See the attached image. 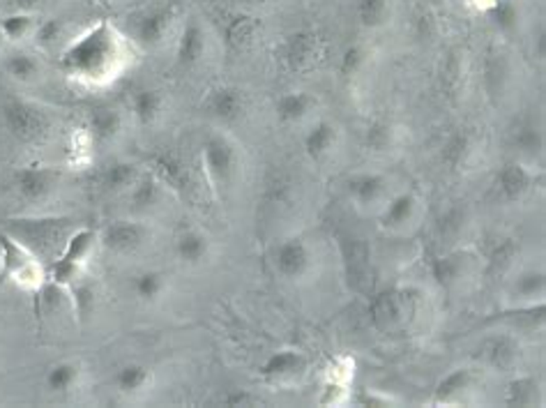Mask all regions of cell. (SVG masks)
I'll list each match as a JSON object with an SVG mask.
<instances>
[{
  "label": "cell",
  "mask_w": 546,
  "mask_h": 408,
  "mask_svg": "<svg viewBox=\"0 0 546 408\" xmlns=\"http://www.w3.org/2000/svg\"><path fill=\"white\" fill-rule=\"evenodd\" d=\"M94 243H97V234L90 229H79L72 231L70 238H67L65 247L60 252V256H65V259L74 261V264L84 265L88 261L90 252H93Z\"/></svg>",
  "instance_id": "37"
},
{
  "label": "cell",
  "mask_w": 546,
  "mask_h": 408,
  "mask_svg": "<svg viewBox=\"0 0 546 408\" xmlns=\"http://www.w3.org/2000/svg\"><path fill=\"white\" fill-rule=\"evenodd\" d=\"M150 381H153V373L141 363L123 364L114 376L115 390H118L120 394H127V397H134V394L144 393L150 385Z\"/></svg>",
  "instance_id": "22"
},
{
  "label": "cell",
  "mask_w": 546,
  "mask_h": 408,
  "mask_svg": "<svg viewBox=\"0 0 546 408\" xmlns=\"http://www.w3.org/2000/svg\"><path fill=\"white\" fill-rule=\"evenodd\" d=\"M240 3H244V5H265L268 0H240Z\"/></svg>",
  "instance_id": "52"
},
{
  "label": "cell",
  "mask_w": 546,
  "mask_h": 408,
  "mask_svg": "<svg viewBox=\"0 0 546 408\" xmlns=\"http://www.w3.org/2000/svg\"><path fill=\"white\" fill-rule=\"evenodd\" d=\"M532 184H535V175L521 162H507L496 174L498 194L505 201H510V204L521 201L532 190Z\"/></svg>",
  "instance_id": "12"
},
{
  "label": "cell",
  "mask_w": 546,
  "mask_h": 408,
  "mask_svg": "<svg viewBox=\"0 0 546 408\" xmlns=\"http://www.w3.org/2000/svg\"><path fill=\"white\" fill-rule=\"evenodd\" d=\"M109 58H114V40H109V33L102 28H97L94 33L85 35L84 40L76 42L70 51L65 54L63 65L70 67V72H79L84 76H93L109 63Z\"/></svg>",
  "instance_id": "4"
},
{
  "label": "cell",
  "mask_w": 546,
  "mask_h": 408,
  "mask_svg": "<svg viewBox=\"0 0 546 408\" xmlns=\"http://www.w3.org/2000/svg\"><path fill=\"white\" fill-rule=\"evenodd\" d=\"M3 42H5V37H3V33H0V46H3Z\"/></svg>",
  "instance_id": "53"
},
{
  "label": "cell",
  "mask_w": 546,
  "mask_h": 408,
  "mask_svg": "<svg viewBox=\"0 0 546 408\" xmlns=\"http://www.w3.org/2000/svg\"><path fill=\"white\" fill-rule=\"evenodd\" d=\"M343 399H346V388H343V383H339V381H328L323 397H321V403H325V406H328V403L337 406Z\"/></svg>",
  "instance_id": "49"
},
{
  "label": "cell",
  "mask_w": 546,
  "mask_h": 408,
  "mask_svg": "<svg viewBox=\"0 0 546 408\" xmlns=\"http://www.w3.org/2000/svg\"><path fill=\"white\" fill-rule=\"evenodd\" d=\"M511 145L526 157H537L544 150V134L532 120H521L511 132Z\"/></svg>",
  "instance_id": "30"
},
{
  "label": "cell",
  "mask_w": 546,
  "mask_h": 408,
  "mask_svg": "<svg viewBox=\"0 0 546 408\" xmlns=\"http://www.w3.org/2000/svg\"><path fill=\"white\" fill-rule=\"evenodd\" d=\"M0 277L21 289H40L46 274L28 247L10 234H0Z\"/></svg>",
  "instance_id": "2"
},
{
  "label": "cell",
  "mask_w": 546,
  "mask_h": 408,
  "mask_svg": "<svg viewBox=\"0 0 546 408\" xmlns=\"http://www.w3.org/2000/svg\"><path fill=\"white\" fill-rule=\"evenodd\" d=\"M88 130L97 144H109L123 130V115L114 106H94L88 114Z\"/></svg>",
  "instance_id": "19"
},
{
  "label": "cell",
  "mask_w": 546,
  "mask_h": 408,
  "mask_svg": "<svg viewBox=\"0 0 546 408\" xmlns=\"http://www.w3.org/2000/svg\"><path fill=\"white\" fill-rule=\"evenodd\" d=\"M463 273H466V256L462 254L442 256V259H436L432 264V277L442 289H450V286L457 284L459 279L463 277Z\"/></svg>",
  "instance_id": "35"
},
{
  "label": "cell",
  "mask_w": 546,
  "mask_h": 408,
  "mask_svg": "<svg viewBox=\"0 0 546 408\" xmlns=\"http://www.w3.org/2000/svg\"><path fill=\"white\" fill-rule=\"evenodd\" d=\"M355 403L358 406H372V408H382V406H392V399L385 397V394H378V393H362L355 397Z\"/></svg>",
  "instance_id": "50"
},
{
  "label": "cell",
  "mask_w": 546,
  "mask_h": 408,
  "mask_svg": "<svg viewBox=\"0 0 546 408\" xmlns=\"http://www.w3.org/2000/svg\"><path fill=\"white\" fill-rule=\"evenodd\" d=\"M304 367H307V360H304V355L300 353V351L283 349L270 355V358L261 364L259 373L261 379L268 381V383H282V381L300 376V373L304 372Z\"/></svg>",
  "instance_id": "13"
},
{
  "label": "cell",
  "mask_w": 546,
  "mask_h": 408,
  "mask_svg": "<svg viewBox=\"0 0 546 408\" xmlns=\"http://www.w3.org/2000/svg\"><path fill=\"white\" fill-rule=\"evenodd\" d=\"M201 160H204L205 174L210 175L214 187H231L238 175L240 157L231 139L223 134H208L201 144Z\"/></svg>",
  "instance_id": "5"
},
{
  "label": "cell",
  "mask_w": 546,
  "mask_h": 408,
  "mask_svg": "<svg viewBox=\"0 0 546 408\" xmlns=\"http://www.w3.org/2000/svg\"><path fill=\"white\" fill-rule=\"evenodd\" d=\"M164 111V95L157 88H141L132 97V114L139 124H153Z\"/></svg>",
  "instance_id": "24"
},
{
  "label": "cell",
  "mask_w": 546,
  "mask_h": 408,
  "mask_svg": "<svg viewBox=\"0 0 546 408\" xmlns=\"http://www.w3.org/2000/svg\"><path fill=\"white\" fill-rule=\"evenodd\" d=\"M487 16L493 24V28L505 33V35L514 33L519 28V24H521V10H519L514 0H496V3H491V7L487 10Z\"/></svg>",
  "instance_id": "32"
},
{
  "label": "cell",
  "mask_w": 546,
  "mask_h": 408,
  "mask_svg": "<svg viewBox=\"0 0 546 408\" xmlns=\"http://www.w3.org/2000/svg\"><path fill=\"white\" fill-rule=\"evenodd\" d=\"M175 259L184 265H201L210 254V240L199 231H184L175 238Z\"/></svg>",
  "instance_id": "20"
},
{
  "label": "cell",
  "mask_w": 546,
  "mask_h": 408,
  "mask_svg": "<svg viewBox=\"0 0 546 408\" xmlns=\"http://www.w3.org/2000/svg\"><path fill=\"white\" fill-rule=\"evenodd\" d=\"M205 51H208V37L204 25L196 19H189L175 42V63L183 70H192L205 58Z\"/></svg>",
  "instance_id": "11"
},
{
  "label": "cell",
  "mask_w": 546,
  "mask_h": 408,
  "mask_svg": "<svg viewBox=\"0 0 546 408\" xmlns=\"http://www.w3.org/2000/svg\"><path fill=\"white\" fill-rule=\"evenodd\" d=\"M5 72L12 76L15 81H21V84H28V81H35L40 76L42 65L40 60L35 58L28 51H10L5 55Z\"/></svg>",
  "instance_id": "28"
},
{
  "label": "cell",
  "mask_w": 546,
  "mask_h": 408,
  "mask_svg": "<svg viewBox=\"0 0 546 408\" xmlns=\"http://www.w3.org/2000/svg\"><path fill=\"white\" fill-rule=\"evenodd\" d=\"M346 190L348 194H351V199L358 201L360 205H372L382 199V194H385V190H388V180H385V175L381 174H369V171H362V174H355L348 178Z\"/></svg>",
  "instance_id": "16"
},
{
  "label": "cell",
  "mask_w": 546,
  "mask_h": 408,
  "mask_svg": "<svg viewBox=\"0 0 546 408\" xmlns=\"http://www.w3.org/2000/svg\"><path fill=\"white\" fill-rule=\"evenodd\" d=\"M132 291L141 303H157L166 291V274L159 270H144L132 279Z\"/></svg>",
  "instance_id": "29"
},
{
  "label": "cell",
  "mask_w": 546,
  "mask_h": 408,
  "mask_svg": "<svg viewBox=\"0 0 546 408\" xmlns=\"http://www.w3.org/2000/svg\"><path fill=\"white\" fill-rule=\"evenodd\" d=\"M0 115H3L5 130L21 144H35L49 132V115L33 102L10 97L0 106Z\"/></svg>",
  "instance_id": "3"
},
{
  "label": "cell",
  "mask_w": 546,
  "mask_h": 408,
  "mask_svg": "<svg viewBox=\"0 0 546 408\" xmlns=\"http://www.w3.org/2000/svg\"><path fill=\"white\" fill-rule=\"evenodd\" d=\"M162 180L153 178V175H144L136 180L134 184L130 187V201L134 213H150V210L157 208L162 204Z\"/></svg>",
  "instance_id": "23"
},
{
  "label": "cell",
  "mask_w": 546,
  "mask_h": 408,
  "mask_svg": "<svg viewBox=\"0 0 546 408\" xmlns=\"http://www.w3.org/2000/svg\"><path fill=\"white\" fill-rule=\"evenodd\" d=\"M546 291V277L541 270H523L521 274L514 282V294L519 295L521 300H528V303H535V298H541Z\"/></svg>",
  "instance_id": "40"
},
{
  "label": "cell",
  "mask_w": 546,
  "mask_h": 408,
  "mask_svg": "<svg viewBox=\"0 0 546 408\" xmlns=\"http://www.w3.org/2000/svg\"><path fill=\"white\" fill-rule=\"evenodd\" d=\"M174 16H175L174 5L150 7V10L141 12L139 16H134V21H132V35H134L141 45L157 46L159 42L164 40L166 33L171 30Z\"/></svg>",
  "instance_id": "9"
},
{
  "label": "cell",
  "mask_w": 546,
  "mask_h": 408,
  "mask_svg": "<svg viewBox=\"0 0 546 408\" xmlns=\"http://www.w3.org/2000/svg\"><path fill=\"white\" fill-rule=\"evenodd\" d=\"M337 145V127L328 120H321V123L312 124L307 130V134L303 136V148L307 153L309 160L321 162L325 160L330 153Z\"/></svg>",
  "instance_id": "17"
},
{
  "label": "cell",
  "mask_w": 546,
  "mask_h": 408,
  "mask_svg": "<svg viewBox=\"0 0 546 408\" xmlns=\"http://www.w3.org/2000/svg\"><path fill=\"white\" fill-rule=\"evenodd\" d=\"M471 136L466 134V132H457V134H452L450 139L445 141V145H442V162H445L450 169H459V166L466 164L468 154H471Z\"/></svg>",
  "instance_id": "39"
},
{
  "label": "cell",
  "mask_w": 546,
  "mask_h": 408,
  "mask_svg": "<svg viewBox=\"0 0 546 408\" xmlns=\"http://www.w3.org/2000/svg\"><path fill=\"white\" fill-rule=\"evenodd\" d=\"M79 379H81L79 364L65 360V363H55L54 367L46 372L45 385L49 388V393L63 394V393H70L72 388H76Z\"/></svg>",
  "instance_id": "31"
},
{
  "label": "cell",
  "mask_w": 546,
  "mask_h": 408,
  "mask_svg": "<svg viewBox=\"0 0 546 408\" xmlns=\"http://www.w3.org/2000/svg\"><path fill=\"white\" fill-rule=\"evenodd\" d=\"M367 49L362 45H348L346 49L339 55V75L343 79H351V76L360 75L362 67L367 65Z\"/></svg>",
  "instance_id": "41"
},
{
  "label": "cell",
  "mask_w": 546,
  "mask_h": 408,
  "mask_svg": "<svg viewBox=\"0 0 546 408\" xmlns=\"http://www.w3.org/2000/svg\"><path fill=\"white\" fill-rule=\"evenodd\" d=\"M481 355L491 364L493 369H501V372H510V369L517 367L519 355H521V346L511 334H496V337L489 339L484 346H481Z\"/></svg>",
  "instance_id": "15"
},
{
  "label": "cell",
  "mask_w": 546,
  "mask_h": 408,
  "mask_svg": "<svg viewBox=\"0 0 546 408\" xmlns=\"http://www.w3.org/2000/svg\"><path fill=\"white\" fill-rule=\"evenodd\" d=\"M63 30H65L63 19H46V21H42V24L35 25V40L40 42L42 46L55 45V42L63 37Z\"/></svg>",
  "instance_id": "45"
},
{
  "label": "cell",
  "mask_w": 546,
  "mask_h": 408,
  "mask_svg": "<svg viewBox=\"0 0 546 408\" xmlns=\"http://www.w3.org/2000/svg\"><path fill=\"white\" fill-rule=\"evenodd\" d=\"M472 383V372L466 367L452 369L450 373H445L438 381L436 390H433V402L436 403H454L463 397L468 388Z\"/></svg>",
  "instance_id": "21"
},
{
  "label": "cell",
  "mask_w": 546,
  "mask_h": 408,
  "mask_svg": "<svg viewBox=\"0 0 546 408\" xmlns=\"http://www.w3.org/2000/svg\"><path fill=\"white\" fill-rule=\"evenodd\" d=\"M79 274H81V265L79 264L65 259V256H58V259H54L49 264V273H46V279H51V282H55V284L70 289L76 279H79Z\"/></svg>",
  "instance_id": "42"
},
{
  "label": "cell",
  "mask_w": 546,
  "mask_h": 408,
  "mask_svg": "<svg viewBox=\"0 0 546 408\" xmlns=\"http://www.w3.org/2000/svg\"><path fill=\"white\" fill-rule=\"evenodd\" d=\"M58 171L40 164L24 166L15 175L16 192H19L21 199L30 201V204H42V201L49 199L58 187Z\"/></svg>",
  "instance_id": "8"
},
{
  "label": "cell",
  "mask_w": 546,
  "mask_h": 408,
  "mask_svg": "<svg viewBox=\"0 0 546 408\" xmlns=\"http://www.w3.org/2000/svg\"><path fill=\"white\" fill-rule=\"evenodd\" d=\"M313 106H316V100L309 93H304V90H291V93H283L274 102V115H277V120L282 124H295L307 118Z\"/></svg>",
  "instance_id": "18"
},
{
  "label": "cell",
  "mask_w": 546,
  "mask_h": 408,
  "mask_svg": "<svg viewBox=\"0 0 546 408\" xmlns=\"http://www.w3.org/2000/svg\"><path fill=\"white\" fill-rule=\"evenodd\" d=\"M392 0H355V15L364 28H381L390 21Z\"/></svg>",
  "instance_id": "36"
},
{
  "label": "cell",
  "mask_w": 546,
  "mask_h": 408,
  "mask_svg": "<svg viewBox=\"0 0 546 408\" xmlns=\"http://www.w3.org/2000/svg\"><path fill=\"white\" fill-rule=\"evenodd\" d=\"M70 304L72 312L76 313V319L90 321L94 309H97V289L90 282H79L76 279L74 284L70 286Z\"/></svg>",
  "instance_id": "34"
},
{
  "label": "cell",
  "mask_w": 546,
  "mask_h": 408,
  "mask_svg": "<svg viewBox=\"0 0 546 408\" xmlns=\"http://www.w3.org/2000/svg\"><path fill=\"white\" fill-rule=\"evenodd\" d=\"M273 264H274V270H277L283 279L295 282V279H303L304 274L312 270L313 265L312 249H309V244L304 243L303 238H295L293 235V238L282 240V243L274 247Z\"/></svg>",
  "instance_id": "7"
},
{
  "label": "cell",
  "mask_w": 546,
  "mask_h": 408,
  "mask_svg": "<svg viewBox=\"0 0 546 408\" xmlns=\"http://www.w3.org/2000/svg\"><path fill=\"white\" fill-rule=\"evenodd\" d=\"M153 164L154 169H157L159 180L166 184H171L174 190L183 192L187 190L189 184H192V180H189V171L187 166L183 164V160L180 157H175V154H157V157H153Z\"/></svg>",
  "instance_id": "25"
},
{
  "label": "cell",
  "mask_w": 546,
  "mask_h": 408,
  "mask_svg": "<svg viewBox=\"0 0 546 408\" xmlns=\"http://www.w3.org/2000/svg\"><path fill=\"white\" fill-rule=\"evenodd\" d=\"M70 226V219H12L7 231L35 256H49L58 247H65Z\"/></svg>",
  "instance_id": "1"
},
{
  "label": "cell",
  "mask_w": 546,
  "mask_h": 408,
  "mask_svg": "<svg viewBox=\"0 0 546 408\" xmlns=\"http://www.w3.org/2000/svg\"><path fill=\"white\" fill-rule=\"evenodd\" d=\"M507 81V65L501 55H493L484 63V84L491 95H501Z\"/></svg>",
  "instance_id": "43"
},
{
  "label": "cell",
  "mask_w": 546,
  "mask_h": 408,
  "mask_svg": "<svg viewBox=\"0 0 546 408\" xmlns=\"http://www.w3.org/2000/svg\"><path fill=\"white\" fill-rule=\"evenodd\" d=\"M507 406H535L541 402V388L531 376H519L507 385Z\"/></svg>",
  "instance_id": "33"
},
{
  "label": "cell",
  "mask_w": 546,
  "mask_h": 408,
  "mask_svg": "<svg viewBox=\"0 0 546 408\" xmlns=\"http://www.w3.org/2000/svg\"><path fill=\"white\" fill-rule=\"evenodd\" d=\"M100 243L115 256L136 254L150 243V229L139 219H120L102 231Z\"/></svg>",
  "instance_id": "6"
},
{
  "label": "cell",
  "mask_w": 546,
  "mask_h": 408,
  "mask_svg": "<svg viewBox=\"0 0 546 408\" xmlns=\"http://www.w3.org/2000/svg\"><path fill=\"white\" fill-rule=\"evenodd\" d=\"M318 35L312 30H295L283 42V60L291 70H303V67L312 65L313 58L318 55Z\"/></svg>",
  "instance_id": "14"
},
{
  "label": "cell",
  "mask_w": 546,
  "mask_h": 408,
  "mask_svg": "<svg viewBox=\"0 0 546 408\" xmlns=\"http://www.w3.org/2000/svg\"><path fill=\"white\" fill-rule=\"evenodd\" d=\"M37 19L30 12H15V15L5 16L0 21V33L10 42H21L35 30Z\"/></svg>",
  "instance_id": "38"
},
{
  "label": "cell",
  "mask_w": 546,
  "mask_h": 408,
  "mask_svg": "<svg viewBox=\"0 0 546 408\" xmlns=\"http://www.w3.org/2000/svg\"><path fill=\"white\" fill-rule=\"evenodd\" d=\"M40 3L42 0H10V5L15 7L16 12H33Z\"/></svg>",
  "instance_id": "51"
},
{
  "label": "cell",
  "mask_w": 546,
  "mask_h": 408,
  "mask_svg": "<svg viewBox=\"0 0 546 408\" xmlns=\"http://www.w3.org/2000/svg\"><path fill=\"white\" fill-rule=\"evenodd\" d=\"M226 35H229V42H235V45H244V42L252 37V24L247 21V16H238V19L231 24V28L226 30Z\"/></svg>",
  "instance_id": "47"
},
{
  "label": "cell",
  "mask_w": 546,
  "mask_h": 408,
  "mask_svg": "<svg viewBox=\"0 0 546 408\" xmlns=\"http://www.w3.org/2000/svg\"><path fill=\"white\" fill-rule=\"evenodd\" d=\"M244 109H247V97L235 85H217L205 97V111L217 123H238L244 115Z\"/></svg>",
  "instance_id": "10"
},
{
  "label": "cell",
  "mask_w": 546,
  "mask_h": 408,
  "mask_svg": "<svg viewBox=\"0 0 546 408\" xmlns=\"http://www.w3.org/2000/svg\"><path fill=\"white\" fill-rule=\"evenodd\" d=\"M415 208H417V199L411 194V192H402V194L392 196L382 213L381 222L385 229H399V226L408 224L412 217H415Z\"/></svg>",
  "instance_id": "27"
},
{
  "label": "cell",
  "mask_w": 546,
  "mask_h": 408,
  "mask_svg": "<svg viewBox=\"0 0 546 408\" xmlns=\"http://www.w3.org/2000/svg\"><path fill=\"white\" fill-rule=\"evenodd\" d=\"M364 141H367V148L373 153H385L392 145V127L385 120H376L367 127Z\"/></svg>",
  "instance_id": "44"
},
{
  "label": "cell",
  "mask_w": 546,
  "mask_h": 408,
  "mask_svg": "<svg viewBox=\"0 0 546 408\" xmlns=\"http://www.w3.org/2000/svg\"><path fill=\"white\" fill-rule=\"evenodd\" d=\"M136 180H139V169L132 162L115 160L102 171V184H104V190L111 192V194L130 190Z\"/></svg>",
  "instance_id": "26"
},
{
  "label": "cell",
  "mask_w": 546,
  "mask_h": 408,
  "mask_svg": "<svg viewBox=\"0 0 546 408\" xmlns=\"http://www.w3.org/2000/svg\"><path fill=\"white\" fill-rule=\"evenodd\" d=\"M514 254H517V247H514V243L505 240V243H501L496 249H493L489 264H491L493 270H505L507 265L511 264V259H514Z\"/></svg>",
  "instance_id": "46"
},
{
  "label": "cell",
  "mask_w": 546,
  "mask_h": 408,
  "mask_svg": "<svg viewBox=\"0 0 546 408\" xmlns=\"http://www.w3.org/2000/svg\"><path fill=\"white\" fill-rule=\"evenodd\" d=\"M253 403V394L247 393V390H229V393L222 397V406L229 408H238V406H252Z\"/></svg>",
  "instance_id": "48"
}]
</instances>
